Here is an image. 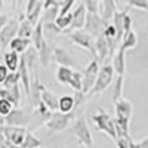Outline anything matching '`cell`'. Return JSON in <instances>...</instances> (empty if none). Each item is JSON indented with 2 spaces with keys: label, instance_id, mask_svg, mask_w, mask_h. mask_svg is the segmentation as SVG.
<instances>
[{
  "label": "cell",
  "instance_id": "cell-25",
  "mask_svg": "<svg viewBox=\"0 0 148 148\" xmlns=\"http://www.w3.org/2000/svg\"><path fill=\"white\" fill-rule=\"evenodd\" d=\"M76 70L68 68V67H58L56 68V80L61 84H70V80Z\"/></svg>",
  "mask_w": 148,
  "mask_h": 148
},
{
  "label": "cell",
  "instance_id": "cell-27",
  "mask_svg": "<svg viewBox=\"0 0 148 148\" xmlns=\"http://www.w3.org/2000/svg\"><path fill=\"white\" fill-rule=\"evenodd\" d=\"M123 76H116V80L113 82V101L114 104L119 102L123 98Z\"/></svg>",
  "mask_w": 148,
  "mask_h": 148
},
{
  "label": "cell",
  "instance_id": "cell-44",
  "mask_svg": "<svg viewBox=\"0 0 148 148\" xmlns=\"http://www.w3.org/2000/svg\"><path fill=\"white\" fill-rule=\"evenodd\" d=\"M59 2H53V0H45L43 2V10H46V9H49V8H53V6H56Z\"/></svg>",
  "mask_w": 148,
  "mask_h": 148
},
{
  "label": "cell",
  "instance_id": "cell-49",
  "mask_svg": "<svg viewBox=\"0 0 148 148\" xmlns=\"http://www.w3.org/2000/svg\"><path fill=\"white\" fill-rule=\"evenodd\" d=\"M0 51H2V43H0Z\"/></svg>",
  "mask_w": 148,
  "mask_h": 148
},
{
  "label": "cell",
  "instance_id": "cell-1",
  "mask_svg": "<svg viewBox=\"0 0 148 148\" xmlns=\"http://www.w3.org/2000/svg\"><path fill=\"white\" fill-rule=\"evenodd\" d=\"M92 120L96 126V130L107 133L111 139H117V130H116V123L114 119H111V116L107 113L104 108L95 110V113L92 114Z\"/></svg>",
  "mask_w": 148,
  "mask_h": 148
},
{
  "label": "cell",
  "instance_id": "cell-31",
  "mask_svg": "<svg viewBox=\"0 0 148 148\" xmlns=\"http://www.w3.org/2000/svg\"><path fill=\"white\" fill-rule=\"evenodd\" d=\"M42 147H43L42 141L37 138V136H34L31 132H28L27 136H25V141H24V144H22L21 148H42Z\"/></svg>",
  "mask_w": 148,
  "mask_h": 148
},
{
  "label": "cell",
  "instance_id": "cell-46",
  "mask_svg": "<svg viewBox=\"0 0 148 148\" xmlns=\"http://www.w3.org/2000/svg\"><path fill=\"white\" fill-rule=\"evenodd\" d=\"M130 148H141V145H139V142H135V141H132Z\"/></svg>",
  "mask_w": 148,
  "mask_h": 148
},
{
  "label": "cell",
  "instance_id": "cell-43",
  "mask_svg": "<svg viewBox=\"0 0 148 148\" xmlns=\"http://www.w3.org/2000/svg\"><path fill=\"white\" fill-rule=\"evenodd\" d=\"M9 16L8 15H5V14H0V31H2L5 27H6V24L9 22Z\"/></svg>",
  "mask_w": 148,
  "mask_h": 148
},
{
  "label": "cell",
  "instance_id": "cell-11",
  "mask_svg": "<svg viewBox=\"0 0 148 148\" xmlns=\"http://www.w3.org/2000/svg\"><path fill=\"white\" fill-rule=\"evenodd\" d=\"M52 61L55 64H58V67H68V68H73L79 65L64 47L61 46H55L53 47V55H52Z\"/></svg>",
  "mask_w": 148,
  "mask_h": 148
},
{
  "label": "cell",
  "instance_id": "cell-30",
  "mask_svg": "<svg viewBox=\"0 0 148 148\" xmlns=\"http://www.w3.org/2000/svg\"><path fill=\"white\" fill-rule=\"evenodd\" d=\"M34 111H36V114L40 117V120L43 121V125H45V123H46V121H47L49 119H51V116L53 114L52 111L49 110V108H47V107H46V105H45L43 102L37 104V105L34 107Z\"/></svg>",
  "mask_w": 148,
  "mask_h": 148
},
{
  "label": "cell",
  "instance_id": "cell-40",
  "mask_svg": "<svg viewBox=\"0 0 148 148\" xmlns=\"http://www.w3.org/2000/svg\"><path fill=\"white\" fill-rule=\"evenodd\" d=\"M0 99H6V101L12 102V104H14V105L16 107L15 99H14V96H12V93H10V90H9V89H0Z\"/></svg>",
  "mask_w": 148,
  "mask_h": 148
},
{
  "label": "cell",
  "instance_id": "cell-10",
  "mask_svg": "<svg viewBox=\"0 0 148 148\" xmlns=\"http://www.w3.org/2000/svg\"><path fill=\"white\" fill-rule=\"evenodd\" d=\"M107 25H108V24H105L104 19H102L99 15L88 14V16H86V25H84V30H86V33H89L92 37L95 36V39H96V37H99L101 34H104Z\"/></svg>",
  "mask_w": 148,
  "mask_h": 148
},
{
  "label": "cell",
  "instance_id": "cell-36",
  "mask_svg": "<svg viewBox=\"0 0 148 148\" xmlns=\"http://www.w3.org/2000/svg\"><path fill=\"white\" fill-rule=\"evenodd\" d=\"M19 80H21V76H19V73L16 71V73H10L9 76H8V79H6V82H5V89H9V88H12V86H16L18 83H19Z\"/></svg>",
  "mask_w": 148,
  "mask_h": 148
},
{
  "label": "cell",
  "instance_id": "cell-39",
  "mask_svg": "<svg viewBox=\"0 0 148 148\" xmlns=\"http://www.w3.org/2000/svg\"><path fill=\"white\" fill-rule=\"evenodd\" d=\"M84 101H86V95L83 93V92H76L74 93V102H76V113H77V110L84 104Z\"/></svg>",
  "mask_w": 148,
  "mask_h": 148
},
{
  "label": "cell",
  "instance_id": "cell-32",
  "mask_svg": "<svg viewBox=\"0 0 148 148\" xmlns=\"http://www.w3.org/2000/svg\"><path fill=\"white\" fill-rule=\"evenodd\" d=\"M56 25L62 30L64 33L71 27V24H73V12H70V14H67L65 16H58L56 21H55Z\"/></svg>",
  "mask_w": 148,
  "mask_h": 148
},
{
  "label": "cell",
  "instance_id": "cell-26",
  "mask_svg": "<svg viewBox=\"0 0 148 148\" xmlns=\"http://www.w3.org/2000/svg\"><path fill=\"white\" fill-rule=\"evenodd\" d=\"M136 45H138V37H136V34H135L133 30H132L130 33H127L125 37H123L121 45H120L119 49H121L123 52H126V51H129V49H133Z\"/></svg>",
  "mask_w": 148,
  "mask_h": 148
},
{
  "label": "cell",
  "instance_id": "cell-38",
  "mask_svg": "<svg viewBox=\"0 0 148 148\" xmlns=\"http://www.w3.org/2000/svg\"><path fill=\"white\" fill-rule=\"evenodd\" d=\"M127 5L130 8H136V9H141V10H147L148 12V2H147V0H129Z\"/></svg>",
  "mask_w": 148,
  "mask_h": 148
},
{
  "label": "cell",
  "instance_id": "cell-35",
  "mask_svg": "<svg viewBox=\"0 0 148 148\" xmlns=\"http://www.w3.org/2000/svg\"><path fill=\"white\" fill-rule=\"evenodd\" d=\"M43 30H45V33H49L51 36H58L61 33H64L55 22H43Z\"/></svg>",
  "mask_w": 148,
  "mask_h": 148
},
{
  "label": "cell",
  "instance_id": "cell-41",
  "mask_svg": "<svg viewBox=\"0 0 148 148\" xmlns=\"http://www.w3.org/2000/svg\"><path fill=\"white\" fill-rule=\"evenodd\" d=\"M130 144H132V138H117L116 139L117 148H130Z\"/></svg>",
  "mask_w": 148,
  "mask_h": 148
},
{
  "label": "cell",
  "instance_id": "cell-17",
  "mask_svg": "<svg viewBox=\"0 0 148 148\" xmlns=\"http://www.w3.org/2000/svg\"><path fill=\"white\" fill-rule=\"evenodd\" d=\"M126 53L121 51V49H119L117 53L114 55V58L111 59L113 62H111V65H113L114 71H116V76H123L125 77V73H126Z\"/></svg>",
  "mask_w": 148,
  "mask_h": 148
},
{
  "label": "cell",
  "instance_id": "cell-21",
  "mask_svg": "<svg viewBox=\"0 0 148 148\" xmlns=\"http://www.w3.org/2000/svg\"><path fill=\"white\" fill-rule=\"evenodd\" d=\"M34 25L25 19V16H21L19 19V31H18V37H21V39H30L33 37V33H34Z\"/></svg>",
  "mask_w": 148,
  "mask_h": 148
},
{
  "label": "cell",
  "instance_id": "cell-24",
  "mask_svg": "<svg viewBox=\"0 0 148 148\" xmlns=\"http://www.w3.org/2000/svg\"><path fill=\"white\" fill-rule=\"evenodd\" d=\"M52 55H53V47L49 45L47 42L43 43L42 49L39 51V56H40V64L43 68H46L49 65V62L52 61Z\"/></svg>",
  "mask_w": 148,
  "mask_h": 148
},
{
  "label": "cell",
  "instance_id": "cell-15",
  "mask_svg": "<svg viewBox=\"0 0 148 148\" xmlns=\"http://www.w3.org/2000/svg\"><path fill=\"white\" fill-rule=\"evenodd\" d=\"M95 51H96V61L98 62H104L107 58H110V47L105 36L101 34L99 37L95 39Z\"/></svg>",
  "mask_w": 148,
  "mask_h": 148
},
{
  "label": "cell",
  "instance_id": "cell-5",
  "mask_svg": "<svg viewBox=\"0 0 148 148\" xmlns=\"http://www.w3.org/2000/svg\"><path fill=\"white\" fill-rule=\"evenodd\" d=\"M99 70H101V65L96 59H92L89 65L86 67L84 73H83V93L88 96V93L93 89V86L96 83V79L99 76Z\"/></svg>",
  "mask_w": 148,
  "mask_h": 148
},
{
  "label": "cell",
  "instance_id": "cell-50",
  "mask_svg": "<svg viewBox=\"0 0 148 148\" xmlns=\"http://www.w3.org/2000/svg\"><path fill=\"white\" fill-rule=\"evenodd\" d=\"M0 126H2V125H0Z\"/></svg>",
  "mask_w": 148,
  "mask_h": 148
},
{
  "label": "cell",
  "instance_id": "cell-33",
  "mask_svg": "<svg viewBox=\"0 0 148 148\" xmlns=\"http://www.w3.org/2000/svg\"><path fill=\"white\" fill-rule=\"evenodd\" d=\"M88 14H92V15H99L101 12V2L99 0H86L83 3Z\"/></svg>",
  "mask_w": 148,
  "mask_h": 148
},
{
  "label": "cell",
  "instance_id": "cell-3",
  "mask_svg": "<svg viewBox=\"0 0 148 148\" xmlns=\"http://www.w3.org/2000/svg\"><path fill=\"white\" fill-rule=\"evenodd\" d=\"M71 121H76V111H73L70 114H64L56 111L45 123V127L49 132H62L68 127V125H71Z\"/></svg>",
  "mask_w": 148,
  "mask_h": 148
},
{
  "label": "cell",
  "instance_id": "cell-6",
  "mask_svg": "<svg viewBox=\"0 0 148 148\" xmlns=\"http://www.w3.org/2000/svg\"><path fill=\"white\" fill-rule=\"evenodd\" d=\"M67 37L74 43V45H77L83 49H88V51L93 55V59H96V51H95V40H93V37L89 34V33H86L83 30L80 31H73L70 34H67Z\"/></svg>",
  "mask_w": 148,
  "mask_h": 148
},
{
  "label": "cell",
  "instance_id": "cell-2",
  "mask_svg": "<svg viewBox=\"0 0 148 148\" xmlns=\"http://www.w3.org/2000/svg\"><path fill=\"white\" fill-rule=\"evenodd\" d=\"M114 68L111 64H104L99 70V76L96 79V83L93 86V89L88 93V96H92V95H98V93H102L107 88H110L113 84V77H114Z\"/></svg>",
  "mask_w": 148,
  "mask_h": 148
},
{
  "label": "cell",
  "instance_id": "cell-22",
  "mask_svg": "<svg viewBox=\"0 0 148 148\" xmlns=\"http://www.w3.org/2000/svg\"><path fill=\"white\" fill-rule=\"evenodd\" d=\"M5 58V65L8 67V70L10 73H16L18 68H19V61H21V55L15 53V52H6L3 55Z\"/></svg>",
  "mask_w": 148,
  "mask_h": 148
},
{
  "label": "cell",
  "instance_id": "cell-47",
  "mask_svg": "<svg viewBox=\"0 0 148 148\" xmlns=\"http://www.w3.org/2000/svg\"><path fill=\"white\" fill-rule=\"evenodd\" d=\"M5 5H6V3H5V2H2V0H0V10H2V9L5 8Z\"/></svg>",
  "mask_w": 148,
  "mask_h": 148
},
{
  "label": "cell",
  "instance_id": "cell-28",
  "mask_svg": "<svg viewBox=\"0 0 148 148\" xmlns=\"http://www.w3.org/2000/svg\"><path fill=\"white\" fill-rule=\"evenodd\" d=\"M68 86L74 92H82L83 90V73L74 71V74H73V77H71Z\"/></svg>",
  "mask_w": 148,
  "mask_h": 148
},
{
  "label": "cell",
  "instance_id": "cell-29",
  "mask_svg": "<svg viewBox=\"0 0 148 148\" xmlns=\"http://www.w3.org/2000/svg\"><path fill=\"white\" fill-rule=\"evenodd\" d=\"M59 8H61V2H59L56 6H53V8L46 9L45 14H43V16H42V21H43V22H55L56 18L59 16Z\"/></svg>",
  "mask_w": 148,
  "mask_h": 148
},
{
  "label": "cell",
  "instance_id": "cell-34",
  "mask_svg": "<svg viewBox=\"0 0 148 148\" xmlns=\"http://www.w3.org/2000/svg\"><path fill=\"white\" fill-rule=\"evenodd\" d=\"M15 108V105L6 101V99H0V116L2 117H8L10 113H12V110Z\"/></svg>",
  "mask_w": 148,
  "mask_h": 148
},
{
  "label": "cell",
  "instance_id": "cell-18",
  "mask_svg": "<svg viewBox=\"0 0 148 148\" xmlns=\"http://www.w3.org/2000/svg\"><path fill=\"white\" fill-rule=\"evenodd\" d=\"M42 102L52 111V113H56V111H59V98L51 92L49 89H45L42 92Z\"/></svg>",
  "mask_w": 148,
  "mask_h": 148
},
{
  "label": "cell",
  "instance_id": "cell-9",
  "mask_svg": "<svg viewBox=\"0 0 148 148\" xmlns=\"http://www.w3.org/2000/svg\"><path fill=\"white\" fill-rule=\"evenodd\" d=\"M18 31H19V22L15 18H10L9 22L6 24V27L0 31V43H2V49H6V46H9L14 39L18 37Z\"/></svg>",
  "mask_w": 148,
  "mask_h": 148
},
{
  "label": "cell",
  "instance_id": "cell-20",
  "mask_svg": "<svg viewBox=\"0 0 148 148\" xmlns=\"http://www.w3.org/2000/svg\"><path fill=\"white\" fill-rule=\"evenodd\" d=\"M31 42H33V45H34V47L37 49V52L42 49V46H43V43L46 42V39H45V30H43V21L40 19V22L36 25V28H34V33H33V37H31Z\"/></svg>",
  "mask_w": 148,
  "mask_h": 148
},
{
  "label": "cell",
  "instance_id": "cell-14",
  "mask_svg": "<svg viewBox=\"0 0 148 148\" xmlns=\"http://www.w3.org/2000/svg\"><path fill=\"white\" fill-rule=\"evenodd\" d=\"M114 111H116V119H123L130 121L132 113H133V104L129 99L121 98L119 102L114 104Z\"/></svg>",
  "mask_w": 148,
  "mask_h": 148
},
{
  "label": "cell",
  "instance_id": "cell-37",
  "mask_svg": "<svg viewBox=\"0 0 148 148\" xmlns=\"http://www.w3.org/2000/svg\"><path fill=\"white\" fill-rule=\"evenodd\" d=\"M76 5L74 0H67V2H61V8H59V16H65L67 14H70V9Z\"/></svg>",
  "mask_w": 148,
  "mask_h": 148
},
{
  "label": "cell",
  "instance_id": "cell-7",
  "mask_svg": "<svg viewBox=\"0 0 148 148\" xmlns=\"http://www.w3.org/2000/svg\"><path fill=\"white\" fill-rule=\"evenodd\" d=\"M0 129H2L3 135L8 142L14 144L16 147H22L24 141H25V136H27V127H14V126H6V125H2L0 126Z\"/></svg>",
  "mask_w": 148,
  "mask_h": 148
},
{
  "label": "cell",
  "instance_id": "cell-13",
  "mask_svg": "<svg viewBox=\"0 0 148 148\" xmlns=\"http://www.w3.org/2000/svg\"><path fill=\"white\" fill-rule=\"evenodd\" d=\"M86 16H88V10H86L84 5H79L76 8V10L73 12V24L71 27L65 31L67 34L73 33V31H80V30H84V25H86Z\"/></svg>",
  "mask_w": 148,
  "mask_h": 148
},
{
  "label": "cell",
  "instance_id": "cell-48",
  "mask_svg": "<svg viewBox=\"0 0 148 148\" xmlns=\"http://www.w3.org/2000/svg\"><path fill=\"white\" fill-rule=\"evenodd\" d=\"M0 148H10V147H9L8 144H5V145H2V147H0Z\"/></svg>",
  "mask_w": 148,
  "mask_h": 148
},
{
  "label": "cell",
  "instance_id": "cell-12",
  "mask_svg": "<svg viewBox=\"0 0 148 148\" xmlns=\"http://www.w3.org/2000/svg\"><path fill=\"white\" fill-rule=\"evenodd\" d=\"M42 9H43V2L40 0H30L27 2V6H25V19H28L33 25L36 27L37 24L40 22L42 19Z\"/></svg>",
  "mask_w": 148,
  "mask_h": 148
},
{
  "label": "cell",
  "instance_id": "cell-16",
  "mask_svg": "<svg viewBox=\"0 0 148 148\" xmlns=\"http://www.w3.org/2000/svg\"><path fill=\"white\" fill-rule=\"evenodd\" d=\"M116 2L114 0H101V12H99V16L104 19L105 24H111L114 15L117 14V9H116Z\"/></svg>",
  "mask_w": 148,
  "mask_h": 148
},
{
  "label": "cell",
  "instance_id": "cell-23",
  "mask_svg": "<svg viewBox=\"0 0 148 148\" xmlns=\"http://www.w3.org/2000/svg\"><path fill=\"white\" fill-rule=\"evenodd\" d=\"M76 110V102H74V96L64 95L59 98V113L70 114Z\"/></svg>",
  "mask_w": 148,
  "mask_h": 148
},
{
  "label": "cell",
  "instance_id": "cell-42",
  "mask_svg": "<svg viewBox=\"0 0 148 148\" xmlns=\"http://www.w3.org/2000/svg\"><path fill=\"white\" fill-rule=\"evenodd\" d=\"M9 74H10V71L8 70V67L3 65V64H0V84H5Z\"/></svg>",
  "mask_w": 148,
  "mask_h": 148
},
{
  "label": "cell",
  "instance_id": "cell-19",
  "mask_svg": "<svg viewBox=\"0 0 148 148\" xmlns=\"http://www.w3.org/2000/svg\"><path fill=\"white\" fill-rule=\"evenodd\" d=\"M30 45H31V40L30 39H21V37H16V39H14V42L9 45V47H10L12 52H15L18 55L19 53L24 55L31 47Z\"/></svg>",
  "mask_w": 148,
  "mask_h": 148
},
{
  "label": "cell",
  "instance_id": "cell-4",
  "mask_svg": "<svg viewBox=\"0 0 148 148\" xmlns=\"http://www.w3.org/2000/svg\"><path fill=\"white\" fill-rule=\"evenodd\" d=\"M73 132H74V135H76V138H77L80 145H83L86 148L93 147V136H92V133L89 130L88 123H86V120L83 117H80V119H77L76 121H74Z\"/></svg>",
  "mask_w": 148,
  "mask_h": 148
},
{
  "label": "cell",
  "instance_id": "cell-8",
  "mask_svg": "<svg viewBox=\"0 0 148 148\" xmlns=\"http://www.w3.org/2000/svg\"><path fill=\"white\" fill-rule=\"evenodd\" d=\"M3 123L6 126H14V127H27L30 123V114L22 108H14L12 113L5 117Z\"/></svg>",
  "mask_w": 148,
  "mask_h": 148
},
{
  "label": "cell",
  "instance_id": "cell-45",
  "mask_svg": "<svg viewBox=\"0 0 148 148\" xmlns=\"http://www.w3.org/2000/svg\"><path fill=\"white\" fill-rule=\"evenodd\" d=\"M8 141H6V138H5V135H3V132H2V129H0V147L2 145H5Z\"/></svg>",
  "mask_w": 148,
  "mask_h": 148
}]
</instances>
